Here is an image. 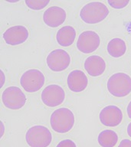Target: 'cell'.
<instances>
[{"label":"cell","mask_w":131,"mask_h":147,"mask_svg":"<svg viewBox=\"0 0 131 147\" xmlns=\"http://www.w3.org/2000/svg\"><path fill=\"white\" fill-rule=\"evenodd\" d=\"M45 76L38 69H30L23 74L20 78V84L28 93H34L41 89L45 84Z\"/></svg>","instance_id":"8992f818"},{"label":"cell","mask_w":131,"mask_h":147,"mask_svg":"<svg viewBox=\"0 0 131 147\" xmlns=\"http://www.w3.org/2000/svg\"><path fill=\"white\" fill-rule=\"evenodd\" d=\"M110 13L107 6L103 2H91L83 7L80 17L87 24H97L103 21Z\"/></svg>","instance_id":"7a4b0ae2"},{"label":"cell","mask_w":131,"mask_h":147,"mask_svg":"<svg viewBox=\"0 0 131 147\" xmlns=\"http://www.w3.org/2000/svg\"><path fill=\"white\" fill-rule=\"evenodd\" d=\"M50 2V0H26L25 4L33 10H41L45 8Z\"/></svg>","instance_id":"ac0fdd59"},{"label":"cell","mask_w":131,"mask_h":147,"mask_svg":"<svg viewBox=\"0 0 131 147\" xmlns=\"http://www.w3.org/2000/svg\"><path fill=\"white\" fill-rule=\"evenodd\" d=\"M117 147H131V141L127 139H124L120 142Z\"/></svg>","instance_id":"44dd1931"},{"label":"cell","mask_w":131,"mask_h":147,"mask_svg":"<svg viewBox=\"0 0 131 147\" xmlns=\"http://www.w3.org/2000/svg\"><path fill=\"white\" fill-rule=\"evenodd\" d=\"M25 140L30 147H48L51 143L52 135L47 127L37 125L28 129Z\"/></svg>","instance_id":"277c9868"},{"label":"cell","mask_w":131,"mask_h":147,"mask_svg":"<svg viewBox=\"0 0 131 147\" xmlns=\"http://www.w3.org/2000/svg\"><path fill=\"white\" fill-rule=\"evenodd\" d=\"M101 44V38L94 31H85L80 33L77 41V48L80 52L90 54L95 51Z\"/></svg>","instance_id":"9c48e42d"},{"label":"cell","mask_w":131,"mask_h":147,"mask_svg":"<svg viewBox=\"0 0 131 147\" xmlns=\"http://www.w3.org/2000/svg\"><path fill=\"white\" fill-rule=\"evenodd\" d=\"M74 115L71 110L61 107L52 113L51 116V126L54 131L58 133H66L73 128L74 125Z\"/></svg>","instance_id":"6da1fadb"},{"label":"cell","mask_w":131,"mask_h":147,"mask_svg":"<svg viewBox=\"0 0 131 147\" xmlns=\"http://www.w3.org/2000/svg\"><path fill=\"white\" fill-rule=\"evenodd\" d=\"M1 76H2V84H1V86H0V87H2L5 83V74H4V72H3V71H2V70H1Z\"/></svg>","instance_id":"603a6c76"},{"label":"cell","mask_w":131,"mask_h":147,"mask_svg":"<svg viewBox=\"0 0 131 147\" xmlns=\"http://www.w3.org/2000/svg\"><path fill=\"white\" fill-rule=\"evenodd\" d=\"M66 17V11L64 9L58 6H51L44 12L43 21L48 27L57 28L64 22Z\"/></svg>","instance_id":"7c38bea8"},{"label":"cell","mask_w":131,"mask_h":147,"mask_svg":"<svg viewBox=\"0 0 131 147\" xmlns=\"http://www.w3.org/2000/svg\"><path fill=\"white\" fill-rule=\"evenodd\" d=\"M29 33L25 26L15 25L5 31L3 33V38L9 45H18L27 41Z\"/></svg>","instance_id":"8fae6325"},{"label":"cell","mask_w":131,"mask_h":147,"mask_svg":"<svg viewBox=\"0 0 131 147\" xmlns=\"http://www.w3.org/2000/svg\"><path fill=\"white\" fill-rule=\"evenodd\" d=\"M97 141L101 147H114L118 142V135L112 129H105L99 133Z\"/></svg>","instance_id":"e0dca14e"},{"label":"cell","mask_w":131,"mask_h":147,"mask_svg":"<svg viewBox=\"0 0 131 147\" xmlns=\"http://www.w3.org/2000/svg\"><path fill=\"white\" fill-rule=\"evenodd\" d=\"M109 93L116 97H124L130 94V76L123 72L113 74L110 77L107 83Z\"/></svg>","instance_id":"3957f363"},{"label":"cell","mask_w":131,"mask_h":147,"mask_svg":"<svg viewBox=\"0 0 131 147\" xmlns=\"http://www.w3.org/2000/svg\"><path fill=\"white\" fill-rule=\"evenodd\" d=\"M107 49L108 54L111 57L118 58L125 55L126 51V45L123 39L115 38L108 42Z\"/></svg>","instance_id":"2e32d148"},{"label":"cell","mask_w":131,"mask_h":147,"mask_svg":"<svg viewBox=\"0 0 131 147\" xmlns=\"http://www.w3.org/2000/svg\"><path fill=\"white\" fill-rule=\"evenodd\" d=\"M56 147H77V146L71 140H64L61 141Z\"/></svg>","instance_id":"ffe728a7"},{"label":"cell","mask_w":131,"mask_h":147,"mask_svg":"<svg viewBox=\"0 0 131 147\" xmlns=\"http://www.w3.org/2000/svg\"><path fill=\"white\" fill-rule=\"evenodd\" d=\"M1 125H2V133H1V137H2V136L4 134V130H5V127H4V124H3V122H1Z\"/></svg>","instance_id":"d4e9b609"},{"label":"cell","mask_w":131,"mask_h":147,"mask_svg":"<svg viewBox=\"0 0 131 147\" xmlns=\"http://www.w3.org/2000/svg\"><path fill=\"white\" fill-rule=\"evenodd\" d=\"M126 112H127V115L130 119H131V101L129 103L127 108H126Z\"/></svg>","instance_id":"7402d4cb"},{"label":"cell","mask_w":131,"mask_h":147,"mask_svg":"<svg viewBox=\"0 0 131 147\" xmlns=\"http://www.w3.org/2000/svg\"><path fill=\"white\" fill-rule=\"evenodd\" d=\"M47 65L49 69L55 72L66 70L71 63V57L66 51L55 49L49 53L46 58Z\"/></svg>","instance_id":"52a82bcc"},{"label":"cell","mask_w":131,"mask_h":147,"mask_svg":"<svg viewBox=\"0 0 131 147\" xmlns=\"http://www.w3.org/2000/svg\"><path fill=\"white\" fill-rule=\"evenodd\" d=\"M108 4L110 6L116 9H121L127 6L130 3L129 0H108Z\"/></svg>","instance_id":"d6986e66"},{"label":"cell","mask_w":131,"mask_h":147,"mask_svg":"<svg viewBox=\"0 0 131 147\" xmlns=\"http://www.w3.org/2000/svg\"><path fill=\"white\" fill-rule=\"evenodd\" d=\"M127 133L130 137H131V123H130L127 126Z\"/></svg>","instance_id":"cb8c5ba5"},{"label":"cell","mask_w":131,"mask_h":147,"mask_svg":"<svg viewBox=\"0 0 131 147\" xmlns=\"http://www.w3.org/2000/svg\"><path fill=\"white\" fill-rule=\"evenodd\" d=\"M2 100L5 107L16 110L25 106L27 98L19 87L11 86L2 92Z\"/></svg>","instance_id":"5b68a950"},{"label":"cell","mask_w":131,"mask_h":147,"mask_svg":"<svg viewBox=\"0 0 131 147\" xmlns=\"http://www.w3.org/2000/svg\"><path fill=\"white\" fill-rule=\"evenodd\" d=\"M41 96V100L45 105L49 107H55L64 102L65 92L59 85L51 84L43 90Z\"/></svg>","instance_id":"ba28073f"},{"label":"cell","mask_w":131,"mask_h":147,"mask_svg":"<svg viewBox=\"0 0 131 147\" xmlns=\"http://www.w3.org/2000/svg\"><path fill=\"white\" fill-rule=\"evenodd\" d=\"M99 118L101 123L104 126L115 127L121 123L123 120V113L117 106L109 105L101 110Z\"/></svg>","instance_id":"30bf717a"},{"label":"cell","mask_w":131,"mask_h":147,"mask_svg":"<svg viewBox=\"0 0 131 147\" xmlns=\"http://www.w3.org/2000/svg\"><path fill=\"white\" fill-rule=\"evenodd\" d=\"M67 84L71 91L80 93L86 89L88 84V80L86 74L82 71L74 70L68 76Z\"/></svg>","instance_id":"4fadbf2b"},{"label":"cell","mask_w":131,"mask_h":147,"mask_svg":"<svg viewBox=\"0 0 131 147\" xmlns=\"http://www.w3.org/2000/svg\"><path fill=\"white\" fill-rule=\"evenodd\" d=\"M77 32L72 26L66 25L61 27L56 34V40L58 45L62 47H68L74 43Z\"/></svg>","instance_id":"9a60e30c"},{"label":"cell","mask_w":131,"mask_h":147,"mask_svg":"<svg viewBox=\"0 0 131 147\" xmlns=\"http://www.w3.org/2000/svg\"><path fill=\"white\" fill-rule=\"evenodd\" d=\"M84 68L87 73L92 77H98L104 73L106 63L103 57L98 55H91L86 58Z\"/></svg>","instance_id":"5bb4252c"}]
</instances>
